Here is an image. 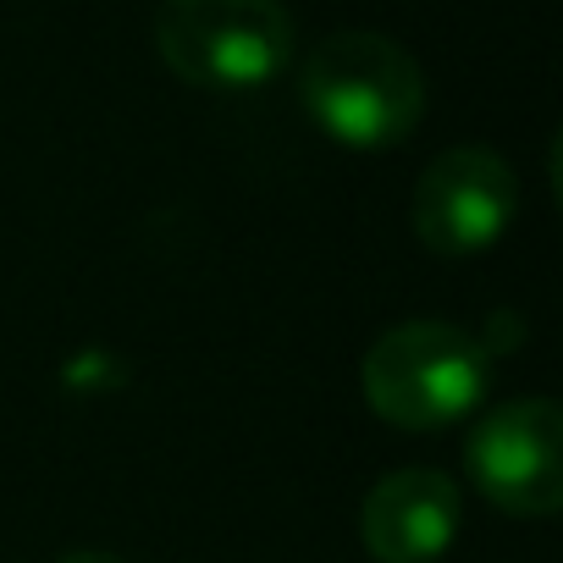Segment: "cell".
Returning <instances> with one entry per match:
<instances>
[{"label":"cell","mask_w":563,"mask_h":563,"mask_svg":"<svg viewBox=\"0 0 563 563\" xmlns=\"http://www.w3.org/2000/svg\"><path fill=\"white\" fill-rule=\"evenodd\" d=\"M299 100L327 139L349 150H393L426 117V73L398 40L349 29L305 56Z\"/></svg>","instance_id":"6da1fadb"},{"label":"cell","mask_w":563,"mask_h":563,"mask_svg":"<svg viewBox=\"0 0 563 563\" xmlns=\"http://www.w3.org/2000/svg\"><path fill=\"white\" fill-rule=\"evenodd\" d=\"M486 349L453 321H404L382 332L360 365V387L376 420L398 431H442L475 415L486 398Z\"/></svg>","instance_id":"7a4b0ae2"},{"label":"cell","mask_w":563,"mask_h":563,"mask_svg":"<svg viewBox=\"0 0 563 563\" xmlns=\"http://www.w3.org/2000/svg\"><path fill=\"white\" fill-rule=\"evenodd\" d=\"M155 51L183 84L238 95L288 73L294 18L282 0H166Z\"/></svg>","instance_id":"3957f363"},{"label":"cell","mask_w":563,"mask_h":563,"mask_svg":"<svg viewBox=\"0 0 563 563\" xmlns=\"http://www.w3.org/2000/svg\"><path fill=\"white\" fill-rule=\"evenodd\" d=\"M464 470L475 492L514 519L558 514L563 508V409L552 398H514L492 409L464 442Z\"/></svg>","instance_id":"277c9868"},{"label":"cell","mask_w":563,"mask_h":563,"mask_svg":"<svg viewBox=\"0 0 563 563\" xmlns=\"http://www.w3.org/2000/svg\"><path fill=\"white\" fill-rule=\"evenodd\" d=\"M415 238L442 260L486 254L519 216V177L486 144L442 150L415 183Z\"/></svg>","instance_id":"5b68a950"},{"label":"cell","mask_w":563,"mask_h":563,"mask_svg":"<svg viewBox=\"0 0 563 563\" xmlns=\"http://www.w3.org/2000/svg\"><path fill=\"white\" fill-rule=\"evenodd\" d=\"M464 519V497L442 470H393L365 492L360 541L376 563H437Z\"/></svg>","instance_id":"8992f818"},{"label":"cell","mask_w":563,"mask_h":563,"mask_svg":"<svg viewBox=\"0 0 563 563\" xmlns=\"http://www.w3.org/2000/svg\"><path fill=\"white\" fill-rule=\"evenodd\" d=\"M62 563H122L117 552H95V547H84V552H67Z\"/></svg>","instance_id":"52a82bcc"}]
</instances>
